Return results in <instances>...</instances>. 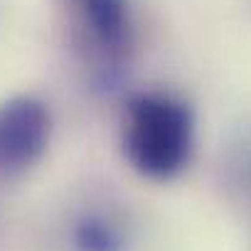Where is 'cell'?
<instances>
[{"mask_svg":"<svg viewBox=\"0 0 251 251\" xmlns=\"http://www.w3.org/2000/svg\"><path fill=\"white\" fill-rule=\"evenodd\" d=\"M121 165L146 185L177 182L200 151V113L192 99L165 81L143 79L108 113Z\"/></svg>","mask_w":251,"mask_h":251,"instance_id":"obj_1","label":"cell"},{"mask_svg":"<svg viewBox=\"0 0 251 251\" xmlns=\"http://www.w3.org/2000/svg\"><path fill=\"white\" fill-rule=\"evenodd\" d=\"M69 59L86 106L103 113L141 84L143 25L136 0H57Z\"/></svg>","mask_w":251,"mask_h":251,"instance_id":"obj_2","label":"cell"},{"mask_svg":"<svg viewBox=\"0 0 251 251\" xmlns=\"http://www.w3.org/2000/svg\"><path fill=\"white\" fill-rule=\"evenodd\" d=\"M57 116L47 99L20 94L0 103V177L35 170L54 143Z\"/></svg>","mask_w":251,"mask_h":251,"instance_id":"obj_3","label":"cell"}]
</instances>
